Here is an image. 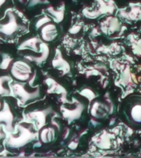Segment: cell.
Segmentation results:
<instances>
[{
  "label": "cell",
  "instance_id": "6da1fadb",
  "mask_svg": "<svg viewBox=\"0 0 141 158\" xmlns=\"http://www.w3.org/2000/svg\"><path fill=\"white\" fill-rule=\"evenodd\" d=\"M36 148H39L38 130L32 123L22 120L12 133H7L5 140V149L7 152L19 154Z\"/></svg>",
  "mask_w": 141,
  "mask_h": 158
},
{
  "label": "cell",
  "instance_id": "7a4b0ae2",
  "mask_svg": "<svg viewBox=\"0 0 141 158\" xmlns=\"http://www.w3.org/2000/svg\"><path fill=\"white\" fill-rule=\"evenodd\" d=\"M29 31V22L14 8L0 18V40L16 43L21 35Z\"/></svg>",
  "mask_w": 141,
  "mask_h": 158
},
{
  "label": "cell",
  "instance_id": "3957f363",
  "mask_svg": "<svg viewBox=\"0 0 141 158\" xmlns=\"http://www.w3.org/2000/svg\"><path fill=\"white\" fill-rule=\"evenodd\" d=\"M11 95L17 99L20 106H28L35 101L45 98L46 91L44 86L33 81H17L10 82Z\"/></svg>",
  "mask_w": 141,
  "mask_h": 158
},
{
  "label": "cell",
  "instance_id": "277c9868",
  "mask_svg": "<svg viewBox=\"0 0 141 158\" xmlns=\"http://www.w3.org/2000/svg\"><path fill=\"white\" fill-rule=\"evenodd\" d=\"M54 114L55 112L52 106L45 98L25 106L23 110L24 120L33 123L37 130L50 123Z\"/></svg>",
  "mask_w": 141,
  "mask_h": 158
},
{
  "label": "cell",
  "instance_id": "5b68a950",
  "mask_svg": "<svg viewBox=\"0 0 141 158\" xmlns=\"http://www.w3.org/2000/svg\"><path fill=\"white\" fill-rule=\"evenodd\" d=\"M24 107L20 106L18 101L12 95L4 96V104L0 110V125L7 133H12L16 126L24 120Z\"/></svg>",
  "mask_w": 141,
  "mask_h": 158
},
{
  "label": "cell",
  "instance_id": "8992f818",
  "mask_svg": "<svg viewBox=\"0 0 141 158\" xmlns=\"http://www.w3.org/2000/svg\"><path fill=\"white\" fill-rule=\"evenodd\" d=\"M36 65L29 59L19 56L13 60L10 65L8 72L13 81H33L37 77Z\"/></svg>",
  "mask_w": 141,
  "mask_h": 158
},
{
  "label": "cell",
  "instance_id": "52a82bcc",
  "mask_svg": "<svg viewBox=\"0 0 141 158\" xmlns=\"http://www.w3.org/2000/svg\"><path fill=\"white\" fill-rule=\"evenodd\" d=\"M19 56L29 59L30 61L33 62L36 66L42 67L49 59L50 54V48L48 43L43 42L41 49L39 52H34L29 49H20L17 52Z\"/></svg>",
  "mask_w": 141,
  "mask_h": 158
},
{
  "label": "cell",
  "instance_id": "ba28073f",
  "mask_svg": "<svg viewBox=\"0 0 141 158\" xmlns=\"http://www.w3.org/2000/svg\"><path fill=\"white\" fill-rule=\"evenodd\" d=\"M17 52L16 43L0 40V69L8 70L11 64L17 57Z\"/></svg>",
  "mask_w": 141,
  "mask_h": 158
},
{
  "label": "cell",
  "instance_id": "9c48e42d",
  "mask_svg": "<svg viewBox=\"0 0 141 158\" xmlns=\"http://www.w3.org/2000/svg\"><path fill=\"white\" fill-rule=\"evenodd\" d=\"M42 40L37 33L29 31L22 35L16 41V45L18 50L20 49H29L34 52H39L43 44Z\"/></svg>",
  "mask_w": 141,
  "mask_h": 158
},
{
  "label": "cell",
  "instance_id": "30bf717a",
  "mask_svg": "<svg viewBox=\"0 0 141 158\" xmlns=\"http://www.w3.org/2000/svg\"><path fill=\"white\" fill-rule=\"evenodd\" d=\"M35 33H37L40 38L45 43H53L58 39L59 35V28L56 22L53 18L47 21L40 27Z\"/></svg>",
  "mask_w": 141,
  "mask_h": 158
},
{
  "label": "cell",
  "instance_id": "8fae6325",
  "mask_svg": "<svg viewBox=\"0 0 141 158\" xmlns=\"http://www.w3.org/2000/svg\"><path fill=\"white\" fill-rule=\"evenodd\" d=\"M125 113L132 125H141V98L133 97L129 99L125 108Z\"/></svg>",
  "mask_w": 141,
  "mask_h": 158
},
{
  "label": "cell",
  "instance_id": "7c38bea8",
  "mask_svg": "<svg viewBox=\"0 0 141 158\" xmlns=\"http://www.w3.org/2000/svg\"><path fill=\"white\" fill-rule=\"evenodd\" d=\"M59 133V128L55 123L51 121L43 126L38 130V141H39V148L44 145H50L54 143L57 139Z\"/></svg>",
  "mask_w": 141,
  "mask_h": 158
},
{
  "label": "cell",
  "instance_id": "4fadbf2b",
  "mask_svg": "<svg viewBox=\"0 0 141 158\" xmlns=\"http://www.w3.org/2000/svg\"><path fill=\"white\" fill-rule=\"evenodd\" d=\"M12 81L8 70L0 69V95L9 96L11 95L10 82Z\"/></svg>",
  "mask_w": 141,
  "mask_h": 158
},
{
  "label": "cell",
  "instance_id": "5bb4252c",
  "mask_svg": "<svg viewBox=\"0 0 141 158\" xmlns=\"http://www.w3.org/2000/svg\"><path fill=\"white\" fill-rule=\"evenodd\" d=\"M107 111L108 110H106V106L99 101L94 102L91 109V114H92V116L97 118L106 117L107 114Z\"/></svg>",
  "mask_w": 141,
  "mask_h": 158
},
{
  "label": "cell",
  "instance_id": "9a60e30c",
  "mask_svg": "<svg viewBox=\"0 0 141 158\" xmlns=\"http://www.w3.org/2000/svg\"><path fill=\"white\" fill-rule=\"evenodd\" d=\"M15 7L14 0H0V18L5 15L6 12Z\"/></svg>",
  "mask_w": 141,
  "mask_h": 158
},
{
  "label": "cell",
  "instance_id": "2e32d148",
  "mask_svg": "<svg viewBox=\"0 0 141 158\" xmlns=\"http://www.w3.org/2000/svg\"><path fill=\"white\" fill-rule=\"evenodd\" d=\"M7 133L4 130V128L2 126L0 125V154L5 152L6 149H5V140L7 138Z\"/></svg>",
  "mask_w": 141,
  "mask_h": 158
},
{
  "label": "cell",
  "instance_id": "e0dca14e",
  "mask_svg": "<svg viewBox=\"0 0 141 158\" xmlns=\"http://www.w3.org/2000/svg\"><path fill=\"white\" fill-rule=\"evenodd\" d=\"M3 104H4V96L0 95V110H2Z\"/></svg>",
  "mask_w": 141,
  "mask_h": 158
}]
</instances>
